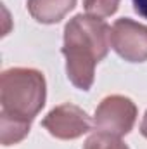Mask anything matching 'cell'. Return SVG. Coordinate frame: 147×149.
Instances as JSON below:
<instances>
[{
    "mask_svg": "<svg viewBox=\"0 0 147 149\" xmlns=\"http://www.w3.org/2000/svg\"><path fill=\"white\" fill-rule=\"evenodd\" d=\"M111 45V26L101 17L76 14L64 28L62 54L66 57V74L80 90H88L95 80V66Z\"/></svg>",
    "mask_w": 147,
    "mask_h": 149,
    "instance_id": "obj_1",
    "label": "cell"
},
{
    "mask_svg": "<svg viewBox=\"0 0 147 149\" xmlns=\"http://www.w3.org/2000/svg\"><path fill=\"white\" fill-rule=\"evenodd\" d=\"M47 83L42 71L33 68H10L0 76L2 111L33 121L45 106Z\"/></svg>",
    "mask_w": 147,
    "mask_h": 149,
    "instance_id": "obj_2",
    "label": "cell"
},
{
    "mask_svg": "<svg viewBox=\"0 0 147 149\" xmlns=\"http://www.w3.org/2000/svg\"><path fill=\"white\" fill-rule=\"evenodd\" d=\"M137 120V106L130 97L125 95H107L101 101L95 109L94 125L97 132H106L111 135H126Z\"/></svg>",
    "mask_w": 147,
    "mask_h": 149,
    "instance_id": "obj_3",
    "label": "cell"
},
{
    "mask_svg": "<svg viewBox=\"0 0 147 149\" xmlns=\"http://www.w3.org/2000/svg\"><path fill=\"white\" fill-rule=\"evenodd\" d=\"M111 47L128 63L147 61V26L130 17L116 19L111 26Z\"/></svg>",
    "mask_w": 147,
    "mask_h": 149,
    "instance_id": "obj_4",
    "label": "cell"
},
{
    "mask_svg": "<svg viewBox=\"0 0 147 149\" xmlns=\"http://www.w3.org/2000/svg\"><path fill=\"white\" fill-rule=\"evenodd\" d=\"M42 127L55 139L73 141L90 132L92 123L87 111L76 104L66 102L49 111V114L42 120Z\"/></svg>",
    "mask_w": 147,
    "mask_h": 149,
    "instance_id": "obj_5",
    "label": "cell"
},
{
    "mask_svg": "<svg viewBox=\"0 0 147 149\" xmlns=\"http://www.w3.org/2000/svg\"><path fill=\"white\" fill-rule=\"evenodd\" d=\"M74 5L76 0H28V12L42 24H55Z\"/></svg>",
    "mask_w": 147,
    "mask_h": 149,
    "instance_id": "obj_6",
    "label": "cell"
},
{
    "mask_svg": "<svg viewBox=\"0 0 147 149\" xmlns=\"http://www.w3.org/2000/svg\"><path fill=\"white\" fill-rule=\"evenodd\" d=\"M31 128V121L9 114V113L2 111L0 113V142L3 146H12L21 142Z\"/></svg>",
    "mask_w": 147,
    "mask_h": 149,
    "instance_id": "obj_7",
    "label": "cell"
},
{
    "mask_svg": "<svg viewBox=\"0 0 147 149\" xmlns=\"http://www.w3.org/2000/svg\"><path fill=\"white\" fill-rule=\"evenodd\" d=\"M83 149H130L118 135L106 132H94L83 144Z\"/></svg>",
    "mask_w": 147,
    "mask_h": 149,
    "instance_id": "obj_8",
    "label": "cell"
},
{
    "mask_svg": "<svg viewBox=\"0 0 147 149\" xmlns=\"http://www.w3.org/2000/svg\"><path fill=\"white\" fill-rule=\"evenodd\" d=\"M83 7L90 16L109 17L118 10L119 0H83Z\"/></svg>",
    "mask_w": 147,
    "mask_h": 149,
    "instance_id": "obj_9",
    "label": "cell"
},
{
    "mask_svg": "<svg viewBox=\"0 0 147 149\" xmlns=\"http://www.w3.org/2000/svg\"><path fill=\"white\" fill-rule=\"evenodd\" d=\"M133 2V9L139 16H142L144 19H147V0H132Z\"/></svg>",
    "mask_w": 147,
    "mask_h": 149,
    "instance_id": "obj_10",
    "label": "cell"
},
{
    "mask_svg": "<svg viewBox=\"0 0 147 149\" xmlns=\"http://www.w3.org/2000/svg\"><path fill=\"white\" fill-rule=\"evenodd\" d=\"M140 134L147 139V111L144 114V118H142V123H140Z\"/></svg>",
    "mask_w": 147,
    "mask_h": 149,
    "instance_id": "obj_11",
    "label": "cell"
}]
</instances>
